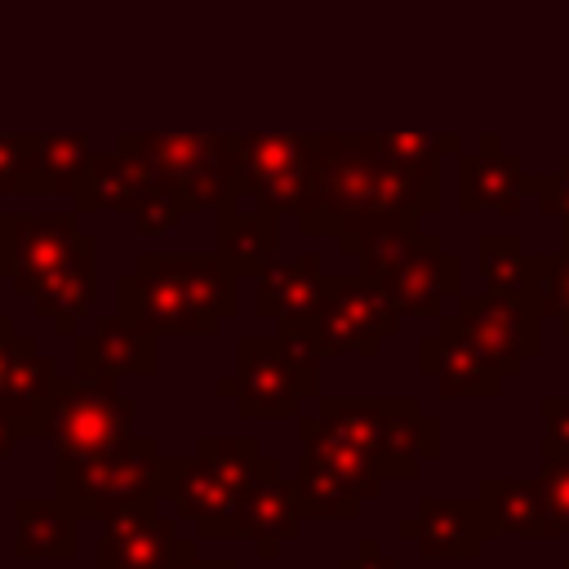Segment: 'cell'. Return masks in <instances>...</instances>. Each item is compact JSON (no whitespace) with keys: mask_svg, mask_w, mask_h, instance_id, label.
Segmentation results:
<instances>
[{"mask_svg":"<svg viewBox=\"0 0 569 569\" xmlns=\"http://www.w3.org/2000/svg\"><path fill=\"white\" fill-rule=\"evenodd\" d=\"M476 276L480 293L493 298H533V253L520 231H489L476 240Z\"/></svg>","mask_w":569,"mask_h":569,"instance_id":"obj_27","label":"cell"},{"mask_svg":"<svg viewBox=\"0 0 569 569\" xmlns=\"http://www.w3.org/2000/svg\"><path fill=\"white\" fill-rule=\"evenodd\" d=\"M560 569H569V556H565V560H560Z\"/></svg>","mask_w":569,"mask_h":569,"instance_id":"obj_38","label":"cell"},{"mask_svg":"<svg viewBox=\"0 0 569 569\" xmlns=\"http://www.w3.org/2000/svg\"><path fill=\"white\" fill-rule=\"evenodd\" d=\"M164 458L151 436L124 440L98 462H53V498L76 520H111L133 507H156Z\"/></svg>","mask_w":569,"mask_h":569,"instance_id":"obj_10","label":"cell"},{"mask_svg":"<svg viewBox=\"0 0 569 569\" xmlns=\"http://www.w3.org/2000/svg\"><path fill=\"white\" fill-rule=\"evenodd\" d=\"M533 298L542 320H556L560 338H569V240L556 253H533Z\"/></svg>","mask_w":569,"mask_h":569,"instance_id":"obj_29","label":"cell"},{"mask_svg":"<svg viewBox=\"0 0 569 569\" xmlns=\"http://www.w3.org/2000/svg\"><path fill=\"white\" fill-rule=\"evenodd\" d=\"M529 196H538L542 213H556L560 240H569V156L560 160L556 173H529Z\"/></svg>","mask_w":569,"mask_h":569,"instance_id":"obj_32","label":"cell"},{"mask_svg":"<svg viewBox=\"0 0 569 569\" xmlns=\"http://www.w3.org/2000/svg\"><path fill=\"white\" fill-rule=\"evenodd\" d=\"M320 164V133H253L240 138V200L284 218L307 204Z\"/></svg>","mask_w":569,"mask_h":569,"instance_id":"obj_13","label":"cell"},{"mask_svg":"<svg viewBox=\"0 0 569 569\" xmlns=\"http://www.w3.org/2000/svg\"><path fill=\"white\" fill-rule=\"evenodd\" d=\"M418 373L427 382H436V391L449 400H498L502 382H507L498 373V365L480 351V342L453 316H445L418 342Z\"/></svg>","mask_w":569,"mask_h":569,"instance_id":"obj_15","label":"cell"},{"mask_svg":"<svg viewBox=\"0 0 569 569\" xmlns=\"http://www.w3.org/2000/svg\"><path fill=\"white\" fill-rule=\"evenodd\" d=\"M0 280L53 333L76 338L98 302V236L80 227V213H0Z\"/></svg>","mask_w":569,"mask_h":569,"instance_id":"obj_2","label":"cell"},{"mask_svg":"<svg viewBox=\"0 0 569 569\" xmlns=\"http://www.w3.org/2000/svg\"><path fill=\"white\" fill-rule=\"evenodd\" d=\"M138 396H124L116 382H93L62 373L40 427V440L53 445V462H98L133 440Z\"/></svg>","mask_w":569,"mask_h":569,"instance_id":"obj_11","label":"cell"},{"mask_svg":"<svg viewBox=\"0 0 569 569\" xmlns=\"http://www.w3.org/2000/svg\"><path fill=\"white\" fill-rule=\"evenodd\" d=\"M325 267L316 253H293V258H271L258 276H253V311L262 320H298L311 311V302L320 298L325 284Z\"/></svg>","mask_w":569,"mask_h":569,"instance_id":"obj_25","label":"cell"},{"mask_svg":"<svg viewBox=\"0 0 569 569\" xmlns=\"http://www.w3.org/2000/svg\"><path fill=\"white\" fill-rule=\"evenodd\" d=\"M338 569H405V565H400L396 556H387L378 538H360L356 551H347V556L338 560Z\"/></svg>","mask_w":569,"mask_h":569,"instance_id":"obj_34","label":"cell"},{"mask_svg":"<svg viewBox=\"0 0 569 569\" xmlns=\"http://www.w3.org/2000/svg\"><path fill=\"white\" fill-rule=\"evenodd\" d=\"M267 453L258 436H200L196 453L164 458L160 498L173 502L182 520L196 525V538H240L244 498L262 471Z\"/></svg>","mask_w":569,"mask_h":569,"instance_id":"obj_5","label":"cell"},{"mask_svg":"<svg viewBox=\"0 0 569 569\" xmlns=\"http://www.w3.org/2000/svg\"><path fill=\"white\" fill-rule=\"evenodd\" d=\"M76 516L58 498H18L13 502V556L18 560H76Z\"/></svg>","mask_w":569,"mask_h":569,"instance_id":"obj_26","label":"cell"},{"mask_svg":"<svg viewBox=\"0 0 569 569\" xmlns=\"http://www.w3.org/2000/svg\"><path fill=\"white\" fill-rule=\"evenodd\" d=\"M173 569H240V560H236V556H200L196 542H191Z\"/></svg>","mask_w":569,"mask_h":569,"instance_id":"obj_36","label":"cell"},{"mask_svg":"<svg viewBox=\"0 0 569 569\" xmlns=\"http://www.w3.org/2000/svg\"><path fill=\"white\" fill-rule=\"evenodd\" d=\"M13 347H18V325L9 316H0V396H4V382L13 369Z\"/></svg>","mask_w":569,"mask_h":569,"instance_id":"obj_35","label":"cell"},{"mask_svg":"<svg viewBox=\"0 0 569 569\" xmlns=\"http://www.w3.org/2000/svg\"><path fill=\"white\" fill-rule=\"evenodd\" d=\"M440 138L351 133L320 138V164L298 231L347 240L382 222H422L440 209Z\"/></svg>","mask_w":569,"mask_h":569,"instance_id":"obj_1","label":"cell"},{"mask_svg":"<svg viewBox=\"0 0 569 569\" xmlns=\"http://www.w3.org/2000/svg\"><path fill=\"white\" fill-rule=\"evenodd\" d=\"M538 489H542V507H547V525H551V542H556L569 533V453L542 458Z\"/></svg>","mask_w":569,"mask_h":569,"instance_id":"obj_31","label":"cell"},{"mask_svg":"<svg viewBox=\"0 0 569 569\" xmlns=\"http://www.w3.org/2000/svg\"><path fill=\"white\" fill-rule=\"evenodd\" d=\"M120 151L138 156L160 187H169L187 213L222 209L240 200V138L227 133H120Z\"/></svg>","mask_w":569,"mask_h":569,"instance_id":"obj_8","label":"cell"},{"mask_svg":"<svg viewBox=\"0 0 569 569\" xmlns=\"http://www.w3.org/2000/svg\"><path fill=\"white\" fill-rule=\"evenodd\" d=\"M298 440H302V467H298V502L307 520H356L365 502L382 493V462L325 431L316 413H298Z\"/></svg>","mask_w":569,"mask_h":569,"instance_id":"obj_9","label":"cell"},{"mask_svg":"<svg viewBox=\"0 0 569 569\" xmlns=\"http://www.w3.org/2000/svg\"><path fill=\"white\" fill-rule=\"evenodd\" d=\"M18 440H22V431H18V422L0 409V458H9L13 449H18Z\"/></svg>","mask_w":569,"mask_h":569,"instance_id":"obj_37","label":"cell"},{"mask_svg":"<svg viewBox=\"0 0 569 569\" xmlns=\"http://www.w3.org/2000/svg\"><path fill=\"white\" fill-rule=\"evenodd\" d=\"M58 378L62 373L53 369V356H44L40 338L36 333H18L13 369H9V382H4V396H0V409L18 422L22 440H40V427H44V413H49Z\"/></svg>","mask_w":569,"mask_h":569,"instance_id":"obj_22","label":"cell"},{"mask_svg":"<svg viewBox=\"0 0 569 569\" xmlns=\"http://www.w3.org/2000/svg\"><path fill=\"white\" fill-rule=\"evenodd\" d=\"M116 307L156 338H213L240 311V276L218 253H138Z\"/></svg>","mask_w":569,"mask_h":569,"instance_id":"obj_3","label":"cell"},{"mask_svg":"<svg viewBox=\"0 0 569 569\" xmlns=\"http://www.w3.org/2000/svg\"><path fill=\"white\" fill-rule=\"evenodd\" d=\"M40 164V133H0V196H31Z\"/></svg>","mask_w":569,"mask_h":569,"instance_id":"obj_30","label":"cell"},{"mask_svg":"<svg viewBox=\"0 0 569 569\" xmlns=\"http://www.w3.org/2000/svg\"><path fill=\"white\" fill-rule=\"evenodd\" d=\"M187 547L191 538L178 533L173 516H160V507H133L102 520L93 569H173Z\"/></svg>","mask_w":569,"mask_h":569,"instance_id":"obj_16","label":"cell"},{"mask_svg":"<svg viewBox=\"0 0 569 569\" xmlns=\"http://www.w3.org/2000/svg\"><path fill=\"white\" fill-rule=\"evenodd\" d=\"M489 538H525V542H551L547 507L538 476H485L476 493Z\"/></svg>","mask_w":569,"mask_h":569,"instance_id":"obj_23","label":"cell"},{"mask_svg":"<svg viewBox=\"0 0 569 569\" xmlns=\"http://www.w3.org/2000/svg\"><path fill=\"white\" fill-rule=\"evenodd\" d=\"M160 196H173L169 187L156 182V173L129 156V151H98L71 196V213H116V218H138L147 204H156Z\"/></svg>","mask_w":569,"mask_h":569,"instance_id":"obj_20","label":"cell"},{"mask_svg":"<svg viewBox=\"0 0 569 569\" xmlns=\"http://www.w3.org/2000/svg\"><path fill=\"white\" fill-rule=\"evenodd\" d=\"M320 360L325 351L293 320H280L271 333H240L218 396L236 400L240 418H298L302 400H320Z\"/></svg>","mask_w":569,"mask_h":569,"instance_id":"obj_6","label":"cell"},{"mask_svg":"<svg viewBox=\"0 0 569 569\" xmlns=\"http://www.w3.org/2000/svg\"><path fill=\"white\" fill-rule=\"evenodd\" d=\"M453 320L480 342V351L498 365L502 378H520L525 365L542 351V311H538V298L462 293Z\"/></svg>","mask_w":569,"mask_h":569,"instance_id":"obj_14","label":"cell"},{"mask_svg":"<svg viewBox=\"0 0 569 569\" xmlns=\"http://www.w3.org/2000/svg\"><path fill=\"white\" fill-rule=\"evenodd\" d=\"M89 133H44L40 138V164H36V191L31 196H76L89 160H93Z\"/></svg>","mask_w":569,"mask_h":569,"instance_id":"obj_28","label":"cell"},{"mask_svg":"<svg viewBox=\"0 0 569 569\" xmlns=\"http://www.w3.org/2000/svg\"><path fill=\"white\" fill-rule=\"evenodd\" d=\"M280 249V218L262 213V209H240V200L222 204L213 213V253L240 276L253 280Z\"/></svg>","mask_w":569,"mask_h":569,"instance_id":"obj_24","label":"cell"},{"mask_svg":"<svg viewBox=\"0 0 569 569\" xmlns=\"http://www.w3.org/2000/svg\"><path fill=\"white\" fill-rule=\"evenodd\" d=\"M316 422L382 462L387 480H418L422 462L440 453V418L418 396H320Z\"/></svg>","mask_w":569,"mask_h":569,"instance_id":"obj_7","label":"cell"},{"mask_svg":"<svg viewBox=\"0 0 569 569\" xmlns=\"http://www.w3.org/2000/svg\"><path fill=\"white\" fill-rule=\"evenodd\" d=\"M338 253L360 262V276L391 293L409 320H440L445 302L462 298V258L418 222H382L338 240Z\"/></svg>","mask_w":569,"mask_h":569,"instance_id":"obj_4","label":"cell"},{"mask_svg":"<svg viewBox=\"0 0 569 569\" xmlns=\"http://www.w3.org/2000/svg\"><path fill=\"white\" fill-rule=\"evenodd\" d=\"M156 333L138 320L93 316L84 333L71 338V373L93 382H120V378H156Z\"/></svg>","mask_w":569,"mask_h":569,"instance_id":"obj_17","label":"cell"},{"mask_svg":"<svg viewBox=\"0 0 569 569\" xmlns=\"http://www.w3.org/2000/svg\"><path fill=\"white\" fill-rule=\"evenodd\" d=\"M400 320L405 316L396 311L391 293L378 289L373 280H365V276H325L320 298L293 325L307 338H316V347L325 356H365V360H373L382 351V342L400 333Z\"/></svg>","mask_w":569,"mask_h":569,"instance_id":"obj_12","label":"cell"},{"mask_svg":"<svg viewBox=\"0 0 569 569\" xmlns=\"http://www.w3.org/2000/svg\"><path fill=\"white\" fill-rule=\"evenodd\" d=\"M302 502H298V480L284 476V467L276 458L262 462L249 498H244V511H240V538H249L258 547V560H276L280 547L289 538H298L302 529Z\"/></svg>","mask_w":569,"mask_h":569,"instance_id":"obj_21","label":"cell"},{"mask_svg":"<svg viewBox=\"0 0 569 569\" xmlns=\"http://www.w3.org/2000/svg\"><path fill=\"white\" fill-rule=\"evenodd\" d=\"M538 413H542L538 453H542V458L569 453V396H542V400H538Z\"/></svg>","mask_w":569,"mask_h":569,"instance_id":"obj_33","label":"cell"},{"mask_svg":"<svg viewBox=\"0 0 569 569\" xmlns=\"http://www.w3.org/2000/svg\"><path fill=\"white\" fill-rule=\"evenodd\" d=\"M529 196V173L516 151L502 147V138H480L476 151L458 156V213H502L516 218Z\"/></svg>","mask_w":569,"mask_h":569,"instance_id":"obj_19","label":"cell"},{"mask_svg":"<svg viewBox=\"0 0 569 569\" xmlns=\"http://www.w3.org/2000/svg\"><path fill=\"white\" fill-rule=\"evenodd\" d=\"M396 538L413 542V551L431 565L476 560L489 542V525L476 498H422L413 516L396 520Z\"/></svg>","mask_w":569,"mask_h":569,"instance_id":"obj_18","label":"cell"}]
</instances>
